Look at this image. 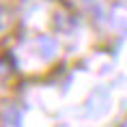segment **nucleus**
I'll list each match as a JSON object with an SVG mask.
<instances>
[{
    "mask_svg": "<svg viewBox=\"0 0 127 127\" xmlns=\"http://www.w3.org/2000/svg\"><path fill=\"white\" fill-rule=\"evenodd\" d=\"M123 127H127V123H125V125H123Z\"/></svg>",
    "mask_w": 127,
    "mask_h": 127,
    "instance_id": "f257e3e1",
    "label": "nucleus"
}]
</instances>
